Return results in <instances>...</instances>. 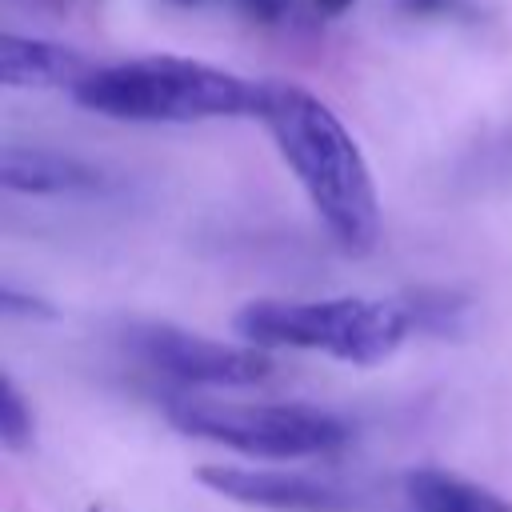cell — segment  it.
Returning a JSON list of instances; mask_svg holds the SVG:
<instances>
[{"mask_svg": "<svg viewBox=\"0 0 512 512\" xmlns=\"http://www.w3.org/2000/svg\"><path fill=\"white\" fill-rule=\"evenodd\" d=\"M396 4H400V12H408V16H432V12L444 8V0H396Z\"/></svg>", "mask_w": 512, "mask_h": 512, "instance_id": "obj_13", "label": "cell"}, {"mask_svg": "<svg viewBox=\"0 0 512 512\" xmlns=\"http://www.w3.org/2000/svg\"><path fill=\"white\" fill-rule=\"evenodd\" d=\"M36 436V416H32V404L24 400L20 384L4 372L0 380V444L8 452H24Z\"/></svg>", "mask_w": 512, "mask_h": 512, "instance_id": "obj_10", "label": "cell"}, {"mask_svg": "<svg viewBox=\"0 0 512 512\" xmlns=\"http://www.w3.org/2000/svg\"><path fill=\"white\" fill-rule=\"evenodd\" d=\"M124 348L152 372L184 388H252L272 372V356L244 340H212L168 320L128 324Z\"/></svg>", "mask_w": 512, "mask_h": 512, "instance_id": "obj_5", "label": "cell"}, {"mask_svg": "<svg viewBox=\"0 0 512 512\" xmlns=\"http://www.w3.org/2000/svg\"><path fill=\"white\" fill-rule=\"evenodd\" d=\"M96 64L60 40H44V36H20V32H4L0 36V84L4 88H68L76 92V84L92 72Z\"/></svg>", "mask_w": 512, "mask_h": 512, "instance_id": "obj_7", "label": "cell"}, {"mask_svg": "<svg viewBox=\"0 0 512 512\" xmlns=\"http://www.w3.org/2000/svg\"><path fill=\"white\" fill-rule=\"evenodd\" d=\"M0 184L24 196H68V192H92L104 180L100 168H92L80 156L36 144H8L0 156Z\"/></svg>", "mask_w": 512, "mask_h": 512, "instance_id": "obj_8", "label": "cell"}, {"mask_svg": "<svg viewBox=\"0 0 512 512\" xmlns=\"http://www.w3.org/2000/svg\"><path fill=\"white\" fill-rule=\"evenodd\" d=\"M84 112L124 124H204L256 120L264 80L192 56H136L96 64L72 92Z\"/></svg>", "mask_w": 512, "mask_h": 512, "instance_id": "obj_2", "label": "cell"}, {"mask_svg": "<svg viewBox=\"0 0 512 512\" xmlns=\"http://www.w3.org/2000/svg\"><path fill=\"white\" fill-rule=\"evenodd\" d=\"M404 496L412 512H512V504L492 488L444 468H412L404 476Z\"/></svg>", "mask_w": 512, "mask_h": 512, "instance_id": "obj_9", "label": "cell"}, {"mask_svg": "<svg viewBox=\"0 0 512 512\" xmlns=\"http://www.w3.org/2000/svg\"><path fill=\"white\" fill-rule=\"evenodd\" d=\"M256 120L272 136L328 236L352 256L372 252L380 236V192L348 124L316 92L288 80H264Z\"/></svg>", "mask_w": 512, "mask_h": 512, "instance_id": "obj_1", "label": "cell"}, {"mask_svg": "<svg viewBox=\"0 0 512 512\" xmlns=\"http://www.w3.org/2000/svg\"><path fill=\"white\" fill-rule=\"evenodd\" d=\"M356 0H312V8L320 12V16H328V20H336V16H344L348 8H352Z\"/></svg>", "mask_w": 512, "mask_h": 512, "instance_id": "obj_14", "label": "cell"}, {"mask_svg": "<svg viewBox=\"0 0 512 512\" xmlns=\"http://www.w3.org/2000/svg\"><path fill=\"white\" fill-rule=\"evenodd\" d=\"M176 432L232 448L252 460H312L348 444L352 428L312 404H240L212 396H172L164 404Z\"/></svg>", "mask_w": 512, "mask_h": 512, "instance_id": "obj_4", "label": "cell"}, {"mask_svg": "<svg viewBox=\"0 0 512 512\" xmlns=\"http://www.w3.org/2000/svg\"><path fill=\"white\" fill-rule=\"evenodd\" d=\"M172 4H196V0H172Z\"/></svg>", "mask_w": 512, "mask_h": 512, "instance_id": "obj_15", "label": "cell"}, {"mask_svg": "<svg viewBox=\"0 0 512 512\" xmlns=\"http://www.w3.org/2000/svg\"><path fill=\"white\" fill-rule=\"evenodd\" d=\"M208 492L264 512H352L356 500L332 480H316L288 468H248V464H208L196 472Z\"/></svg>", "mask_w": 512, "mask_h": 512, "instance_id": "obj_6", "label": "cell"}, {"mask_svg": "<svg viewBox=\"0 0 512 512\" xmlns=\"http://www.w3.org/2000/svg\"><path fill=\"white\" fill-rule=\"evenodd\" d=\"M232 328L252 348L324 352L352 368H376L400 352L416 320L408 300L324 296V300H248Z\"/></svg>", "mask_w": 512, "mask_h": 512, "instance_id": "obj_3", "label": "cell"}, {"mask_svg": "<svg viewBox=\"0 0 512 512\" xmlns=\"http://www.w3.org/2000/svg\"><path fill=\"white\" fill-rule=\"evenodd\" d=\"M236 4H240V12H248L260 24H276L292 12V0H236Z\"/></svg>", "mask_w": 512, "mask_h": 512, "instance_id": "obj_12", "label": "cell"}, {"mask_svg": "<svg viewBox=\"0 0 512 512\" xmlns=\"http://www.w3.org/2000/svg\"><path fill=\"white\" fill-rule=\"evenodd\" d=\"M0 312H4V316H52V308H48L44 300L24 296L16 284H4V292H0Z\"/></svg>", "mask_w": 512, "mask_h": 512, "instance_id": "obj_11", "label": "cell"}]
</instances>
